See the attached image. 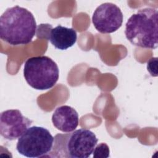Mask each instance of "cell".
I'll return each mask as SVG.
<instances>
[{
  "label": "cell",
  "instance_id": "obj_11",
  "mask_svg": "<svg viewBox=\"0 0 158 158\" xmlns=\"http://www.w3.org/2000/svg\"><path fill=\"white\" fill-rule=\"evenodd\" d=\"M157 57L150 59L147 63V69L152 77L157 76Z\"/></svg>",
  "mask_w": 158,
  "mask_h": 158
},
{
  "label": "cell",
  "instance_id": "obj_3",
  "mask_svg": "<svg viewBox=\"0 0 158 158\" xmlns=\"http://www.w3.org/2000/svg\"><path fill=\"white\" fill-rule=\"evenodd\" d=\"M23 76L27 83L37 90H47L52 88L59 77L57 64L45 56L32 57L24 64Z\"/></svg>",
  "mask_w": 158,
  "mask_h": 158
},
{
  "label": "cell",
  "instance_id": "obj_6",
  "mask_svg": "<svg viewBox=\"0 0 158 158\" xmlns=\"http://www.w3.org/2000/svg\"><path fill=\"white\" fill-rule=\"evenodd\" d=\"M98 139L88 129L80 128L73 131L67 138L66 153L72 158H88L93 154Z\"/></svg>",
  "mask_w": 158,
  "mask_h": 158
},
{
  "label": "cell",
  "instance_id": "obj_1",
  "mask_svg": "<svg viewBox=\"0 0 158 158\" xmlns=\"http://www.w3.org/2000/svg\"><path fill=\"white\" fill-rule=\"evenodd\" d=\"M36 31V22L27 9L15 6L7 9L0 17V38L12 46L30 43Z\"/></svg>",
  "mask_w": 158,
  "mask_h": 158
},
{
  "label": "cell",
  "instance_id": "obj_5",
  "mask_svg": "<svg viewBox=\"0 0 158 158\" xmlns=\"http://www.w3.org/2000/svg\"><path fill=\"white\" fill-rule=\"evenodd\" d=\"M123 19V14L117 5L104 2L95 9L92 16V22L99 32L112 33L121 27Z\"/></svg>",
  "mask_w": 158,
  "mask_h": 158
},
{
  "label": "cell",
  "instance_id": "obj_10",
  "mask_svg": "<svg viewBox=\"0 0 158 158\" xmlns=\"http://www.w3.org/2000/svg\"><path fill=\"white\" fill-rule=\"evenodd\" d=\"M93 157L107 158L110 156L109 148L107 144L101 143L96 146L93 152Z\"/></svg>",
  "mask_w": 158,
  "mask_h": 158
},
{
  "label": "cell",
  "instance_id": "obj_7",
  "mask_svg": "<svg viewBox=\"0 0 158 158\" xmlns=\"http://www.w3.org/2000/svg\"><path fill=\"white\" fill-rule=\"evenodd\" d=\"M33 121L18 109L4 110L0 115V133L6 139H19L30 127Z\"/></svg>",
  "mask_w": 158,
  "mask_h": 158
},
{
  "label": "cell",
  "instance_id": "obj_8",
  "mask_svg": "<svg viewBox=\"0 0 158 158\" xmlns=\"http://www.w3.org/2000/svg\"><path fill=\"white\" fill-rule=\"evenodd\" d=\"M53 125L62 132L74 131L78 125V114L69 106H61L56 109L52 115Z\"/></svg>",
  "mask_w": 158,
  "mask_h": 158
},
{
  "label": "cell",
  "instance_id": "obj_4",
  "mask_svg": "<svg viewBox=\"0 0 158 158\" xmlns=\"http://www.w3.org/2000/svg\"><path fill=\"white\" fill-rule=\"evenodd\" d=\"M54 137L44 127H29L18 139L16 149L18 152L27 157H40L51 152Z\"/></svg>",
  "mask_w": 158,
  "mask_h": 158
},
{
  "label": "cell",
  "instance_id": "obj_2",
  "mask_svg": "<svg viewBox=\"0 0 158 158\" xmlns=\"http://www.w3.org/2000/svg\"><path fill=\"white\" fill-rule=\"evenodd\" d=\"M158 11L146 7L133 14L125 24V35L133 45L145 49H155L158 45Z\"/></svg>",
  "mask_w": 158,
  "mask_h": 158
},
{
  "label": "cell",
  "instance_id": "obj_9",
  "mask_svg": "<svg viewBox=\"0 0 158 158\" xmlns=\"http://www.w3.org/2000/svg\"><path fill=\"white\" fill-rule=\"evenodd\" d=\"M49 36L51 43L60 50H66L73 46L77 40V34L74 29L60 25L52 28Z\"/></svg>",
  "mask_w": 158,
  "mask_h": 158
}]
</instances>
